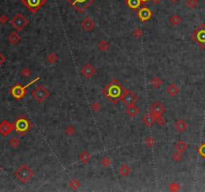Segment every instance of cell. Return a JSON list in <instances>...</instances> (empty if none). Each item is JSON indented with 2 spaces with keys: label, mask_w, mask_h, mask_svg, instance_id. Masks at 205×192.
<instances>
[{
  "label": "cell",
  "mask_w": 205,
  "mask_h": 192,
  "mask_svg": "<svg viewBox=\"0 0 205 192\" xmlns=\"http://www.w3.org/2000/svg\"><path fill=\"white\" fill-rule=\"evenodd\" d=\"M125 90L126 88L123 86L121 82L118 79H116V78H113L106 86L102 88V93L106 97L107 100L116 104L122 100Z\"/></svg>",
  "instance_id": "cell-1"
},
{
  "label": "cell",
  "mask_w": 205,
  "mask_h": 192,
  "mask_svg": "<svg viewBox=\"0 0 205 192\" xmlns=\"http://www.w3.org/2000/svg\"><path fill=\"white\" fill-rule=\"evenodd\" d=\"M14 125L15 132L20 136H24L28 133L30 130L32 129V123L31 121L26 117L25 115H20L18 116L13 122Z\"/></svg>",
  "instance_id": "cell-2"
},
{
  "label": "cell",
  "mask_w": 205,
  "mask_h": 192,
  "mask_svg": "<svg viewBox=\"0 0 205 192\" xmlns=\"http://www.w3.org/2000/svg\"><path fill=\"white\" fill-rule=\"evenodd\" d=\"M38 80H40V77H36L35 79H33L31 82H29L28 84L24 85V86L21 85L20 83H16L14 86H12L9 89V93L13 98L16 99V100H21V99L24 98L27 94V88H28L30 85L34 84L36 81H38Z\"/></svg>",
  "instance_id": "cell-3"
},
{
  "label": "cell",
  "mask_w": 205,
  "mask_h": 192,
  "mask_svg": "<svg viewBox=\"0 0 205 192\" xmlns=\"http://www.w3.org/2000/svg\"><path fill=\"white\" fill-rule=\"evenodd\" d=\"M14 175L20 182L25 184L34 176V172L28 165L22 164V165H20L17 168V170L14 172Z\"/></svg>",
  "instance_id": "cell-4"
},
{
  "label": "cell",
  "mask_w": 205,
  "mask_h": 192,
  "mask_svg": "<svg viewBox=\"0 0 205 192\" xmlns=\"http://www.w3.org/2000/svg\"><path fill=\"white\" fill-rule=\"evenodd\" d=\"M191 38L201 49H205V24H200L194 31L191 33Z\"/></svg>",
  "instance_id": "cell-5"
},
{
  "label": "cell",
  "mask_w": 205,
  "mask_h": 192,
  "mask_svg": "<svg viewBox=\"0 0 205 192\" xmlns=\"http://www.w3.org/2000/svg\"><path fill=\"white\" fill-rule=\"evenodd\" d=\"M31 96L36 102H38V103H43V102L50 96V92L44 85L40 84L32 90Z\"/></svg>",
  "instance_id": "cell-6"
},
{
  "label": "cell",
  "mask_w": 205,
  "mask_h": 192,
  "mask_svg": "<svg viewBox=\"0 0 205 192\" xmlns=\"http://www.w3.org/2000/svg\"><path fill=\"white\" fill-rule=\"evenodd\" d=\"M28 23H29V20L27 19L22 13H17V14H15L13 16V18L10 20V24H11L13 28L18 32L22 31V30L28 25Z\"/></svg>",
  "instance_id": "cell-7"
},
{
  "label": "cell",
  "mask_w": 205,
  "mask_h": 192,
  "mask_svg": "<svg viewBox=\"0 0 205 192\" xmlns=\"http://www.w3.org/2000/svg\"><path fill=\"white\" fill-rule=\"evenodd\" d=\"M47 0H21V3L32 14H35L45 5Z\"/></svg>",
  "instance_id": "cell-8"
},
{
  "label": "cell",
  "mask_w": 205,
  "mask_h": 192,
  "mask_svg": "<svg viewBox=\"0 0 205 192\" xmlns=\"http://www.w3.org/2000/svg\"><path fill=\"white\" fill-rule=\"evenodd\" d=\"M68 4L79 13H84L89 6H91L95 2V0H66Z\"/></svg>",
  "instance_id": "cell-9"
},
{
  "label": "cell",
  "mask_w": 205,
  "mask_h": 192,
  "mask_svg": "<svg viewBox=\"0 0 205 192\" xmlns=\"http://www.w3.org/2000/svg\"><path fill=\"white\" fill-rule=\"evenodd\" d=\"M121 101L125 105H127V106L128 105L135 104L136 102L138 101V96H137V94H135L133 91L126 89L125 92H124V94H123V97H122V100Z\"/></svg>",
  "instance_id": "cell-10"
},
{
  "label": "cell",
  "mask_w": 205,
  "mask_h": 192,
  "mask_svg": "<svg viewBox=\"0 0 205 192\" xmlns=\"http://www.w3.org/2000/svg\"><path fill=\"white\" fill-rule=\"evenodd\" d=\"M136 13H137L138 19L141 22H147L148 20L151 19V17L153 16V12L148 7L139 8L137 11H136Z\"/></svg>",
  "instance_id": "cell-11"
},
{
  "label": "cell",
  "mask_w": 205,
  "mask_h": 192,
  "mask_svg": "<svg viewBox=\"0 0 205 192\" xmlns=\"http://www.w3.org/2000/svg\"><path fill=\"white\" fill-rule=\"evenodd\" d=\"M14 130V125L13 123H10L7 120H3L0 122V134L2 136H8Z\"/></svg>",
  "instance_id": "cell-12"
},
{
  "label": "cell",
  "mask_w": 205,
  "mask_h": 192,
  "mask_svg": "<svg viewBox=\"0 0 205 192\" xmlns=\"http://www.w3.org/2000/svg\"><path fill=\"white\" fill-rule=\"evenodd\" d=\"M165 107L164 105L161 103V102H153L151 104V106L149 107V111L152 113L154 116H159V115H163V113L165 112Z\"/></svg>",
  "instance_id": "cell-13"
},
{
  "label": "cell",
  "mask_w": 205,
  "mask_h": 192,
  "mask_svg": "<svg viewBox=\"0 0 205 192\" xmlns=\"http://www.w3.org/2000/svg\"><path fill=\"white\" fill-rule=\"evenodd\" d=\"M80 73L85 78H92L95 75V73H96V69L90 63H86L80 69Z\"/></svg>",
  "instance_id": "cell-14"
},
{
  "label": "cell",
  "mask_w": 205,
  "mask_h": 192,
  "mask_svg": "<svg viewBox=\"0 0 205 192\" xmlns=\"http://www.w3.org/2000/svg\"><path fill=\"white\" fill-rule=\"evenodd\" d=\"M80 25L82 27V29L84 30V31H92L94 28H95V25H96V23L93 19L91 18V17H85V18L82 20Z\"/></svg>",
  "instance_id": "cell-15"
},
{
  "label": "cell",
  "mask_w": 205,
  "mask_h": 192,
  "mask_svg": "<svg viewBox=\"0 0 205 192\" xmlns=\"http://www.w3.org/2000/svg\"><path fill=\"white\" fill-rule=\"evenodd\" d=\"M174 128L176 129V131L178 133H183L188 129V123H187L185 120L179 119V120H177L175 122V124H174Z\"/></svg>",
  "instance_id": "cell-16"
},
{
  "label": "cell",
  "mask_w": 205,
  "mask_h": 192,
  "mask_svg": "<svg viewBox=\"0 0 205 192\" xmlns=\"http://www.w3.org/2000/svg\"><path fill=\"white\" fill-rule=\"evenodd\" d=\"M142 123L146 127H152L153 124L155 123V116L153 115L151 112L146 113L142 118Z\"/></svg>",
  "instance_id": "cell-17"
},
{
  "label": "cell",
  "mask_w": 205,
  "mask_h": 192,
  "mask_svg": "<svg viewBox=\"0 0 205 192\" xmlns=\"http://www.w3.org/2000/svg\"><path fill=\"white\" fill-rule=\"evenodd\" d=\"M8 41L12 45H16V44H18L20 41H21V36L16 31H12L10 32V34L8 35Z\"/></svg>",
  "instance_id": "cell-18"
},
{
  "label": "cell",
  "mask_w": 205,
  "mask_h": 192,
  "mask_svg": "<svg viewBox=\"0 0 205 192\" xmlns=\"http://www.w3.org/2000/svg\"><path fill=\"white\" fill-rule=\"evenodd\" d=\"M125 4L127 5L130 9L134 10V11L135 10L137 11L140 6L142 5V3L140 0H125Z\"/></svg>",
  "instance_id": "cell-19"
},
{
  "label": "cell",
  "mask_w": 205,
  "mask_h": 192,
  "mask_svg": "<svg viewBox=\"0 0 205 192\" xmlns=\"http://www.w3.org/2000/svg\"><path fill=\"white\" fill-rule=\"evenodd\" d=\"M139 112H140L139 108L135 104L128 105L127 108H126V113H127V115H129L130 117H135V116H137L139 114Z\"/></svg>",
  "instance_id": "cell-20"
},
{
  "label": "cell",
  "mask_w": 205,
  "mask_h": 192,
  "mask_svg": "<svg viewBox=\"0 0 205 192\" xmlns=\"http://www.w3.org/2000/svg\"><path fill=\"white\" fill-rule=\"evenodd\" d=\"M174 146H175V149L177 150V151H179L181 153H184L189 147L188 144H187L186 142H184L183 140H178V141L175 143V145H174Z\"/></svg>",
  "instance_id": "cell-21"
},
{
  "label": "cell",
  "mask_w": 205,
  "mask_h": 192,
  "mask_svg": "<svg viewBox=\"0 0 205 192\" xmlns=\"http://www.w3.org/2000/svg\"><path fill=\"white\" fill-rule=\"evenodd\" d=\"M91 159V154L87 151V150H82L81 153L79 154V160L81 163L87 164Z\"/></svg>",
  "instance_id": "cell-22"
},
{
  "label": "cell",
  "mask_w": 205,
  "mask_h": 192,
  "mask_svg": "<svg viewBox=\"0 0 205 192\" xmlns=\"http://www.w3.org/2000/svg\"><path fill=\"white\" fill-rule=\"evenodd\" d=\"M131 173V168L127 164H122V165L119 167V174L123 177H127L130 175Z\"/></svg>",
  "instance_id": "cell-23"
},
{
  "label": "cell",
  "mask_w": 205,
  "mask_h": 192,
  "mask_svg": "<svg viewBox=\"0 0 205 192\" xmlns=\"http://www.w3.org/2000/svg\"><path fill=\"white\" fill-rule=\"evenodd\" d=\"M166 91H167V93H168L170 96H175V95H177L179 93L180 89L175 83H171L168 87H167Z\"/></svg>",
  "instance_id": "cell-24"
},
{
  "label": "cell",
  "mask_w": 205,
  "mask_h": 192,
  "mask_svg": "<svg viewBox=\"0 0 205 192\" xmlns=\"http://www.w3.org/2000/svg\"><path fill=\"white\" fill-rule=\"evenodd\" d=\"M97 48L100 51H102V52H105V51H107L110 48V44L106 40H100L97 44Z\"/></svg>",
  "instance_id": "cell-25"
},
{
  "label": "cell",
  "mask_w": 205,
  "mask_h": 192,
  "mask_svg": "<svg viewBox=\"0 0 205 192\" xmlns=\"http://www.w3.org/2000/svg\"><path fill=\"white\" fill-rule=\"evenodd\" d=\"M68 186H69V188L71 190H77L78 188L81 186V182L78 179H75V178H73V179H71L69 181Z\"/></svg>",
  "instance_id": "cell-26"
},
{
  "label": "cell",
  "mask_w": 205,
  "mask_h": 192,
  "mask_svg": "<svg viewBox=\"0 0 205 192\" xmlns=\"http://www.w3.org/2000/svg\"><path fill=\"white\" fill-rule=\"evenodd\" d=\"M58 59H59V58H58V55L56 53H54V52L49 53L48 55H47V57H46L47 62L50 63V64H55L58 61Z\"/></svg>",
  "instance_id": "cell-27"
},
{
  "label": "cell",
  "mask_w": 205,
  "mask_h": 192,
  "mask_svg": "<svg viewBox=\"0 0 205 192\" xmlns=\"http://www.w3.org/2000/svg\"><path fill=\"white\" fill-rule=\"evenodd\" d=\"M150 84L152 85L154 88H159L161 85L163 84V80L159 77H153L151 80H150Z\"/></svg>",
  "instance_id": "cell-28"
},
{
  "label": "cell",
  "mask_w": 205,
  "mask_h": 192,
  "mask_svg": "<svg viewBox=\"0 0 205 192\" xmlns=\"http://www.w3.org/2000/svg\"><path fill=\"white\" fill-rule=\"evenodd\" d=\"M20 143H21V142H20V139L17 138V137H12V138L9 140V145L13 149L18 148L19 145H20Z\"/></svg>",
  "instance_id": "cell-29"
},
{
  "label": "cell",
  "mask_w": 205,
  "mask_h": 192,
  "mask_svg": "<svg viewBox=\"0 0 205 192\" xmlns=\"http://www.w3.org/2000/svg\"><path fill=\"white\" fill-rule=\"evenodd\" d=\"M169 22H170V24H171L172 26H177V25H179V24L181 23V18H180V16L179 15H172V16H170V18H169Z\"/></svg>",
  "instance_id": "cell-30"
},
{
  "label": "cell",
  "mask_w": 205,
  "mask_h": 192,
  "mask_svg": "<svg viewBox=\"0 0 205 192\" xmlns=\"http://www.w3.org/2000/svg\"><path fill=\"white\" fill-rule=\"evenodd\" d=\"M185 5L190 9H194L199 5V1L198 0H185Z\"/></svg>",
  "instance_id": "cell-31"
},
{
  "label": "cell",
  "mask_w": 205,
  "mask_h": 192,
  "mask_svg": "<svg viewBox=\"0 0 205 192\" xmlns=\"http://www.w3.org/2000/svg\"><path fill=\"white\" fill-rule=\"evenodd\" d=\"M171 158H172L173 161H175V162H180V161L182 160V158H183V153H181V152L177 151V150H176V152H174L172 154Z\"/></svg>",
  "instance_id": "cell-32"
},
{
  "label": "cell",
  "mask_w": 205,
  "mask_h": 192,
  "mask_svg": "<svg viewBox=\"0 0 205 192\" xmlns=\"http://www.w3.org/2000/svg\"><path fill=\"white\" fill-rule=\"evenodd\" d=\"M75 131H76V129L73 125H68L67 127L65 128V134L67 136H73L75 134Z\"/></svg>",
  "instance_id": "cell-33"
},
{
  "label": "cell",
  "mask_w": 205,
  "mask_h": 192,
  "mask_svg": "<svg viewBox=\"0 0 205 192\" xmlns=\"http://www.w3.org/2000/svg\"><path fill=\"white\" fill-rule=\"evenodd\" d=\"M144 143L147 147H153L155 144V139L151 136H147L144 140Z\"/></svg>",
  "instance_id": "cell-34"
},
{
  "label": "cell",
  "mask_w": 205,
  "mask_h": 192,
  "mask_svg": "<svg viewBox=\"0 0 205 192\" xmlns=\"http://www.w3.org/2000/svg\"><path fill=\"white\" fill-rule=\"evenodd\" d=\"M101 164H102V166L103 167H109V166H111V164H112V161H111V159L109 158L108 156H105V157H103V158L101 159Z\"/></svg>",
  "instance_id": "cell-35"
},
{
  "label": "cell",
  "mask_w": 205,
  "mask_h": 192,
  "mask_svg": "<svg viewBox=\"0 0 205 192\" xmlns=\"http://www.w3.org/2000/svg\"><path fill=\"white\" fill-rule=\"evenodd\" d=\"M169 190L172 191V192H177L180 190V184L177 183V182H172L169 184Z\"/></svg>",
  "instance_id": "cell-36"
},
{
  "label": "cell",
  "mask_w": 205,
  "mask_h": 192,
  "mask_svg": "<svg viewBox=\"0 0 205 192\" xmlns=\"http://www.w3.org/2000/svg\"><path fill=\"white\" fill-rule=\"evenodd\" d=\"M155 123H157L159 126H164L165 125V119H164L163 115H159V116H155Z\"/></svg>",
  "instance_id": "cell-37"
},
{
  "label": "cell",
  "mask_w": 205,
  "mask_h": 192,
  "mask_svg": "<svg viewBox=\"0 0 205 192\" xmlns=\"http://www.w3.org/2000/svg\"><path fill=\"white\" fill-rule=\"evenodd\" d=\"M197 152L202 158H205V143L200 144L199 147L197 148Z\"/></svg>",
  "instance_id": "cell-38"
},
{
  "label": "cell",
  "mask_w": 205,
  "mask_h": 192,
  "mask_svg": "<svg viewBox=\"0 0 205 192\" xmlns=\"http://www.w3.org/2000/svg\"><path fill=\"white\" fill-rule=\"evenodd\" d=\"M20 73H21L22 76H24V77H29L30 75L32 74V71L30 70V68L25 67V68H23V69H22L21 71H20Z\"/></svg>",
  "instance_id": "cell-39"
},
{
  "label": "cell",
  "mask_w": 205,
  "mask_h": 192,
  "mask_svg": "<svg viewBox=\"0 0 205 192\" xmlns=\"http://www.w3.org/2000/svg\"><path fill=\"white\" fill-rule=\"evenodd\" d=\"M143 35V31L140 28H137L135 30H133V36L135 37V38H140Z\"/></svg>",
  "instance_id": "cell-40"
},
{
  "label": "cell",
  "mask_w": 205,
  "mask_h": 192,
  "mask_svg": "<svg viewBox=\"0 0 205 192\" xmlns=\"http://www.w3.org/2000/svg\"><path fill=\"white\" fill-rule=\"evenodd\" d=\"M91 109L94 112H99V111H100V109H101L100 103H98V102H94V103L91 105Z\"/></svg>",
  "instance_id": "cell-41"
},
{
  "label": "cell",
  "mask_w": 205,
  "mask_h": 192,
  "mask_svg": "<svg viewBox=\"0 0 205 192\" xmlns=\"http://www.w3.org/2000/svg\"><path fill=\"white\" fill-rule=\"evenodd\" d=\"M7 22H8V17L5 14H2L1 16H0V23L3 24V25H5Z\"/></svg>",
  "instance_id": "cell-42"
},
{
  "label": "cell",
  "mask_w": 205,
  "mask_h": 192,
  "mask_svg": "<svg viewBox=\"0 0 205 192\" xmlns=\"http://www.w3.org/2000/svg\"><path fill=\"white\" fill-rule=\"evenodd\" d=\"M5 61H6V57L4 56V54L0 52V66H1V65L4 63Z\"/></svg>",
  "instance_id": "cell-43"
},
{
  "label": "cell",
  "mask_w": 205,
  "mask_h": 192,
  "mask_svg": "<svg viewBox=\"0 0 205 192\" xmlns=\"http://www.w3.org/2000/svg\"><path fill=\"white\" fill-rule=\"evenodd\" d=\"M160 1H161V0H151V2L153 3V4H158Z\"/></svg>",
  "instance_id": "cell-44"
},
{
  "label": "cell",
  "mask_w": 205,
  "mask_h": 192,
  "mask_svg": "<svg viewBox=\"0 0 205 192\" xmlns=\"http://www.w3.org/2000/svg\"><path fill=\"white\" fill-rule=\"evenodd\" d=\"M170 1H171L172 3H175V2H178L179 0H170Z\"/></svg>",
  "instance_id": "cell-45"
},
{
  "label": "cell",
  "mask_w": 205,
  "mask_h": 192,
  "mask_svg": "<svg viewBox=\"0 0 205 192\" xmlns=\"http://www.w3.org/2000/svg\"><path fill=\"white\" fill-rule=\"evenodd\" d=\"M0 172H1V166H0Z\"/></svg>",
  "instance_id": "cell-46"
},
{
  "label": "cell",
  "mask_w": 205,
  "mask_h": 192,
  "mask_svg": "<svg viewBox=\"0 0 205 192\" xmlns=\"http://www.w3.org/2000/svg\"><path fill=\"white\" fill-rule=\"evenodd\" d=\"M204 1H205V0H204Z\"/></svg>",
  "instance_id": "cell-47"
}]
</instances>
